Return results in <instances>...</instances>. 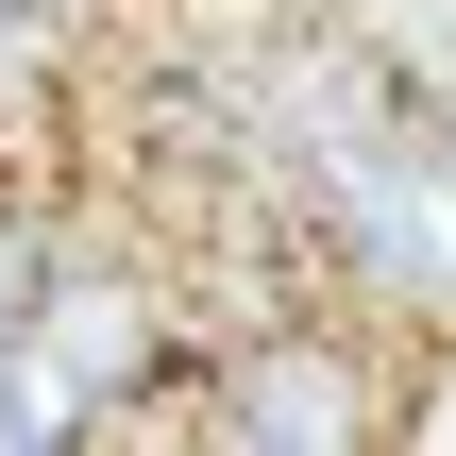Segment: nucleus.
Returning a JSON list of instances; mask_svg holds the SVG:
<instances>
[{"label": "nucleus", "instance_id": "1", "mask_svg": "<svg viewBox=\"0 0 456 456\" xmlns=\"http://www.w3.org/2000/svg\"><path fill=\"white\" fill-rule=\"evenodd\" d=\"M203 406L237 456H355L406 440V372L372 338V305H254L220 355H203Z\"/></svg>", "mask_w": 456, "mask_h": 456}, {"label": "nucleus", "instance_id": "2", "mask_svg": "<svg viewBox=\"0 0 456 456\" xmlns=\"http://www.w3.org/2000/svg\"><path fill=\"white\" fill-rule=\"evenodd\" d=\"M17 338L102 406V440H118V406L203 389V372L169 355V271H152V254H118V237H51V254H34V305H17Z\"/></svg>", "mask_w": 456, "mask_h": 456}]
</instances>
